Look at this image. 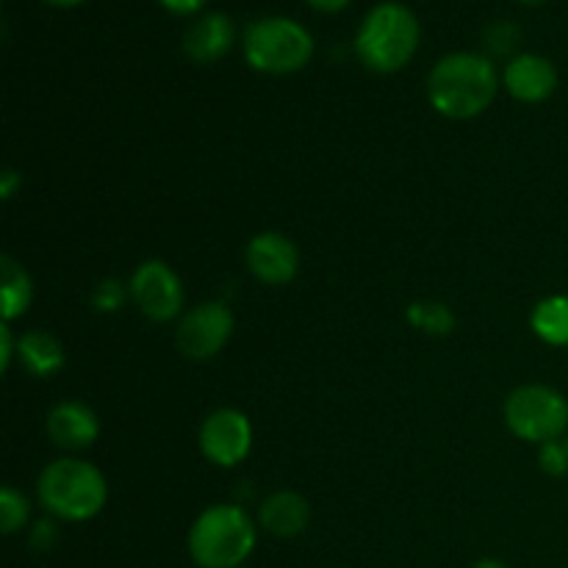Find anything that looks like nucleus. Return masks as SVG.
<instances>
[{"instance_id": "obj_20", "label": "nucleus", "mask_w": 568, "mask_h": 568, "mask_svg": "<svg viewBox=\"0 0 568 568\" xmlns=\"http://www.w3.org/2000/svg\"><path fill=\"white\" fill-rule=\"evenodd\" d=\"M521 44V31L516 22L510 20H497L483 31V48L491 55H510L516 53V48ZM514 59V55H510Z\"/></svg>"}, {"instance_id": "obj_21", "label": "nucleus", "mask_w": 568, "mask_h": 568, "mask_svg": "<svg viewBox=\"0 0 568 568\" xmlns=\"http://www.w3.org/2000/svg\"><path fill=\"white\" fill-rule=\"evenodd\" d=\"M128 297H131V288H125V283H120L116 277H103L92 288V305L100 314H116Z\"/></svg>"}, {"instance_id": "obj_13", "label": "nucleus", "mask_w": 568, "mask_h": 568, "mask_svg": "<svg viewBox=\"0 0 568 568\" xmlns=\"http://www.w3.org/2000/svg\"><path fill=\"white\" fill-rule=\"evenodd\" d=\"M233 42H236V28L233 20L222 11H209V14L197 17L192 26L183 33V53L194 61V64H216L231 53Z\"/></svg>"}, {"instance_id": "obj_22", "label": "nucleus", "mask_w": 568, "mask_h": 568, "mask_svg": "<svg viewBox=\"0 0 568 568\" xmlns=\"http://www.w3.org/2000/svg\"><path fill=\"white\" fill-rule=\"evenodd\" d=\"M538 466L544 475L564 477L568 475V444L566 442H547L538 447Z\"/></svg>"}, {"instance_id": "obj_30", "label": "nucleus", "mask_w": 568, "mask_h": 568, "mask_svg": "<svg viewBox=\"0 0 568 568\" xmlns=\"http://www.w3.org/2000/svg\"><path fill=\"white\" fill-rule=\"evenodd\" d=\"M519 3H525V6H538V3H547V0H519Z\"/></svg>"}, {"instance_id": "obj_3", "label": "nucleus", "mask_w": 568, "mask_h": 568, "mask_svg": "<svg viewBox=\"0 0 568 568\" xmlns=\"http://www.w3.org/2000/svg\"><path fill=\"white\" fill-rule=\"evenodd\" d=\"M189 558L197 568H242L258 544V527L242 505H209L189 527Z\"/></svg>"}, {"instance_id": "obj_25", "label": "nucleus", "mask_w": 568, "mask_h": 568, "mask_svg": "<svg viewBox=\"0 0 568 568\" xmlns=\"http://www.w3.org/2000/svg\"><path fill=\"white\" fill-rule=\"evenodd\" d=\"M161 6H164L170 14H178V17H189V14H197L200 9H203L209 0H159Z\"/></svg>"}, {"instance_id": "obj_10", "label": "nucleus", "mask_w": 568, "mask_h": 568, "mask_svg": "<svg viewBox=\"0 0 568 568\" xmlns=\"http://www.w3.org/2000/svg\"><path fill=\"white\" fill-rule=\"evenodd\" d=\"M250 275L264 286H286L300 272V250L288 236L277 231L255 233L244 250Z\"/></svg>"}, {"instance_id": "obj_18", "label": "nucleus", "mask_w": 568, "mask_h": 568, "mask_svg": "<svg viewBox=\"0 0 568 568\" xmlns=\"http://www.w3.org/2000/svg\"><path fill=\"white\" fill-rule=\"evenodd\" d=\"M405 316H408V325L414 327V331L433 338L449 336V333L458 327L453 308H449L447 303H438V300H416V303L408 305Z\"/></svg>"}, {"instance_id": "obj_24", "label": "nucleus", "mask_w": 568, "mask_h": 568, "mask_svg": "<svg viewBox=\"0 0 568 568\" xmlns=\"http://www.w3.org/2000/svg\"><path fill=\"white\" fill-rule=\"evenodd\" d=\"M55 536H59V532H55L53 521H39V525L33 527V536H31L33 549H39V552H48V549L55 544Z\"/></svg>"}, {"instance_id": "obj_32", "label": "nucleus", "mask_w": 568, "mask_h": 568, "mask_svg": "<svg viewBox=\"0 0 568 568\" xmlns=\"http://www.w3.org/2000/svg\"><path fill=\"white\" fill-rule=\"evenodd\" d=\"M242 568H244V566H242Z\"/></svg>"}, {"instance_id": "obj_23", "label": "nucleus", "mask_w": 568, "mask_h": 568, "mask_svg": "<svg viewBox=\"0 0 568 568\" xmlns=\"http://www.w3.org/2000/svg\"><path fill=\"white\" fill-rule=\"evenodd\" d=\"M17 347H20V338H14V331L9 327V322H3V325H0V369L3 372L11 369Z\"/></svg>"}, {"instance_id": "obj_27", "label": "nucleus", "mask_w": 568, "mask_h": 568, "mask_svg": "<svg viewBox=\"0 0 568 568\" xmlns=\"http://www.w3.org/2000/svg\"><path fill=\"white\" fill-rule=\"evenodd\" d=\"M305 3H308L311 9H316V11H325V14H336V11L347 9L353 0H305Z\"/></svg>"}, {"instance_id": "obj_1", "label": "nucleus", "mask_w": 568, "mask_h": 568, "mask_svg": "<svg viewBox=\"0 0 568 568\" xmlns=\"http://www.w3.org/2000/svg\"><path fill=\"white\" fill-rule=\"evenodd\" d=\"M499 92L497 67L483 53H449L427 75V100L447 120H475Z\"/></svg>"}, {"instance_id": "obj_5", "label": "nucleus", "mask_w": 568, "mask_h": 568, "mask_svg": "<svg viewBox=\"0 0 568 568\" xmlns=\"http://www.w3.org/2000/svg\"><path fill=\"white\" fill-rule=\"evenodd\" d=\"M244 59L255 72L292 75L314 59V37L288 17H261L244 31Z\"/></svg>"}, {"instance_id": "obj_12", "label": "nucleus", "mask_w": 568, "mask_h": 568, "mask_svg": "<svg viewBox=\"0 0 568 568\" xmlns=\"http://www.w3.org/2000/svg\"><path fill=\"white\" fill-rule=\"evenodd\" d=\"M44 430H48V438L59 449L81 453V449H89L98 442L100 419L81 399H64V403L50 408L48 419H44Z\"/></svg>"}, {"instance_id": "obj_11", "label": "nucleus", "mask_w": 568, "mask_h": 568, "mask_svg": "<svg viewBox=\"0 0 568 568\" xmlns=\"http://www.w3.org/2000/svg\"><path fill=\"white\" fill-rule=\"evenodd\" d=\"M503 87L519 103H544L558 89V67L541 53H516L505 64Z\"/></svg>"}, {"instance_id": "obj_15", "label": "nucleus", "mask_w": 568, "mask_h": 568, "mask_svg": "<svg viewBox=\"0 0 568 568\" xmlns=\"http://www.w3.org/2000/svg\"><path fill=\"white\" fill-rule=\"evenodd\" d=\"M17 358L31 377H53L64 369V344L48 331H28L20 336Z\"/></svg>"}, {"instance_id": "obj_4", "label": "nucleus", "mask_w": 568, "mask_h": 568, "mask_svg": "<svg viewBox=\"0 0 568 568\" xmlns=\"http://www.w3.org/2000/svg\"><path fill=\"white\" fill-rule=\"evenodd\" d=\"M42 508L61 521H89L109 503L103 471L81 458H59L44 466L37 480Z\"/></svg>"}, {"instance_id": "obj_31", "label": "nucleus", "mask_w": 568, "mask_h": 568, "mask_svg": "<svg viewBox=\"0 0 568 568\" xmlns=\"http://www.w3.org/2000/svg\"><path fill=\"white\" fill-rule=\"evenodd\" d=\"M566 444H568V438H566Z\"/></svg>"}, {"instance_id": "obj_29", "label": "nucleus", "mask_w": 568, "mask_h": 568, "mask_svg": "<svg viewBox=\"0 0 568 568\" xmlns=\"http://www.w3.org/2000/svg\"><path fill=\"white\" fill-rule=\"evenodd\" d=\"M471 568H508V566H505L503 560H497V558H480Z\"/></svg>"}, {"instance_id": "obj_9", "label": "nucleus", "mask_w": 568, "mask_h": 568, "mask_svg": "<svg viewBox=\"0 0 568 568\" xmlns=\"http://www.w3.org/2000/svg\"><path fill=\"white\" fill-rule=\"evenodd\" d=\"M253 449V425L236 408H216L200 425V453L222 469L242 464Z\"/></svg>"}, {"instance_id": "obj_17", "label": "nucleus", "mask_w": 568, "mask_h": 568, "mask_svg": "<svg viewBox=\"0 0 568 568\" xmlns=\"http://www.w3.org/2000/svg\"><path fill=\"white\" fill-rule=\"evenodd\" d=\"M530 327L549 347H568V294H552L536 303Z\"/></svg>"}, {"instance_id": "obj_26", "label": "nucleus", "mask_w": 568, "mask_h": 568, "mask_svg": "<svg viewBox=\"0 0 568 568\" xmlns=\"http://www.w3.org/2000/svg\"><path fill=\"white\" fill-rule=\"evenodd\" d=\"M17 186H22V178L17 175L14 170H3V175H0V197L11 200L14 197Z\"/></svg>"}, {"instance_id": "obj_8", "label": "nucleus", "mask_w": 568, "mask_h": 568, "mask_svg": "<svg viewBox=\"0 0 568 568\" xmlns=\"http://www.w3.org/2000/svg\"><path fill=\"white\" fill-rule=\"evenodd\" d=\"M128 288H131V297L136 303V308L150 322H172L181 316L183 283L178 277V272L170 264H164V261H142L133 270Z\"/></svg>"}, {"instance_id": "obj_14", "label": "nucleus", "mask_w": 568, "mask_h": 568, "mask_svg": "<svg viewBox=\"0 0 568 568\" xmlns=\"http://www.w3.org/2000/svg\"><path fill=\"white\" fill-rule=\"evenodd\" d=\"M311 505L297 491H275L261 503L258 527L275 538H297L308 530Z\"/></svg>"}, {"instance_id": "obj_19", "label": "nucleus", "mask_w": 568, "mask_h": 568, "mask_svg": "<svg viewBox=\"0 0 568 568\" xmlns=\"http://www.w3.org/2000/svg\"><path fill=\"white\" fill-rule=\"evenodd\" d=\"M31 519V503L26 499V494L17 491L14 486H6L0 491V530L3 536H14Z\"/></svg>"}, {"instance_id": "obj_6", "label": "nucleus", "mask_w": 568, "mask_h": 568, "mask_svg": "<svg viewBox=\"0 0 568 568\" xmlns=\"http://www.w3.org/2000/svg\"><path fill=\"white\" fill-rule=\"evenodd\" d=\"M508 430L527 444H547L564 438L568 430V399L558 388L527 383L514 388L503 405Z\"/></svg>"}, {"instance_id": "obj_7", "label": "nucleus", "mask_w": 568, "mask_h": 568, "mask_svg": "<svg viewBox=\"0 0 568 568\" xmlns=\"http://www.w3.org/2000/svg\"><path fill=\"white\" fill-rule=\"evenodd\" d=\"M233 331H236V316L225 303H200L181 316L175 331V344L181 355L189 361H211L227 347Z\"/></svg>"}, {"instance_id": "obj_2", "label": "nucleus", "mask_w": 568, "mask_h": 568, "mask_svg": "<svg viewBox=\"0 0 568 568\" xmlns=\"http://www.w3.org/2000/svg\"><path fill=\"white\" fill-rule=\"evenodd\" d=\"M419 42V17L405 3L386 0L366 11L358 33H355V53L366 70L377 72V75H392L410 64Z\"/></svg>"}, {"instance_id": "obj_16", "label": "nucleus", "mask_w": 568, "mask_h": 568, "mask_svg": "<svg viewBox=\"0 0 568 568\" xmlns=\"http://www.w3.org/2000/svg\"><path fill=\"white\" fill-rule=\"evenodd\" d=\"M33 303V283L26 266L17 264L11 255L0 258V314L3 322H14L31 308Z\"/></svg>"}, {"instance_id": "obj_28", "label": "nucleus", "mask_w": 568, "mask_h": 568, "mask_svg": "<svg viewBox=\"0 0 568 568\" xmlns=\"http://www.w3.org/2000/svg\"><path fill=\"white\" fill-rule=\"evenodd\" d=\"M42 3L55 6V9H72V6H81L87 3V0H42Z\"/></svg>"}]
</instances>
